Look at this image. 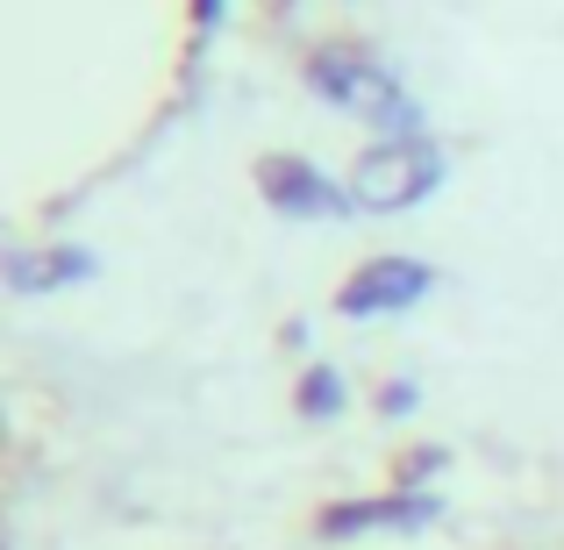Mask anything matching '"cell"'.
I'll list each match as a JSON object with an SVG mask.
<instances>
[{
	"mask_svg": "<svg viewBox=\"0 0 564 550\" xmlns=\"http://www.w3.org/2000/svg\"><path fill=\"white\" fill-rule=\"evenodd\" d=\"M443 151L429 137L414 143H372V151L358 158V172H350V201L365 207V215H400V207L429 201V193L443 186Z\"/></svg>",
	"mask_w": 564,
	"mask_h": 550,
	"instance_id": "cell-1",
	"label": "cell"
},
{
	"mask_svg": "<svg viewBox=\"0 0 564 550\" xmlns=\"http://www.w3.org/2000/svg\"><path fill=\"white\" fill-rule=\"evenodd\" d=\"M307 94L344 108V115H358V122H379L400 100V86H393V72H379L372 57H358V51H315L307 57Z\"/></svg>",
	"mask_w": 564,
	"mask_h": 550,
	"instance_id": "cell-2",
	"label": "cell"
},
{
	"mask_svg": "<svg viewBox=\"0 0 564 550\" xmlns=\"http://www.w3.org/2000/svg\"><path fill=\"white\" fill-rule=\"evenodd\" d=\"M429 287H436V272H429L422 258H372V265H358V272L344 279V293H336V315H350V322L400 315V308H414Z\"/></svg>",
	"mask_w": 564,
	"mask_h": 550,
	"instance_id": "cell-3",
	"label": "cell"
},
{
	"mask_svg": "<svg viewBox=\"0 0 564 550\" xmlns=\"http://www.w3.org/2000/svg\"><path fill=\"white\" fill-rule=\"evenodd\" d=\"M258 193L279 207L286 222H307V215H344V207H358L350 201V186H336V180H322L307 158H264L258 165Z\"/></svg>",
	"mask_w": 564,
	"mask_h": 550,
	"instance_id": "cell-4",
	"label": "cell"
},
{
	"mask_svg": "<svg viewBox=\"0 0 564 550\" xmlns=\"http://www.w3.org/2000/svg\"><path fill=\"white\" fill-rule=\"evenodd\" d=\"M436 508H443L436 494H414V486H400V494H386V500H344V508H329L315 529H322L329 543L372 537V529H429V522H436Z\"/></svg>",
	"mask_w": 564,
	"mask_h": 550,
	"instance_id": "cell-5",
	"label": "cell"
},
{
	"mask_svg": "<svg viewBox=\"0 0 564 550\" xmlns=\"http://www.w3.org/2000/svg\"><path fill=\"white\" fill-rule=\"evenodd\" d=\"M8 279H14V293L72 287V279H94V250H14Z\"/></svg>",
	"mask_w": 564,
	"mask_h": 550,
	"instance_id": "cell-6",
	"label": "cell"
},
{
	"mask_svg": "<svg viewBox=\"0 0 564 550\" xmlns=\"http://www.w3.org/2000/svg\"><path fill=\"white\" fill-rule=\"evenodd\" d=\"M344 371H329V365H315V371H307V379H301V414H307V422H329V414H344Z\"/></svg>",
	"mask_w": 564,
	"mask_h": 550,
	"instance_id": "cell-7",
	"label": "cell"
},
{
	"mask_svg": "<svg viewBox=\"0 0 564 550\" xmlns=\"http://www.w3.org/2000/svg\"><path fill=\"white\" fill-rule=\"evenodd\" d=\"M379 408H386V414H408V408H414V386H408V379H393V386H386V400H379Z\"/></svg>",
	"mask_w": 564,
	"mask_h": 550,
	"instance_id": "cell-8",
	"label": "cell"
}]
</instances>
